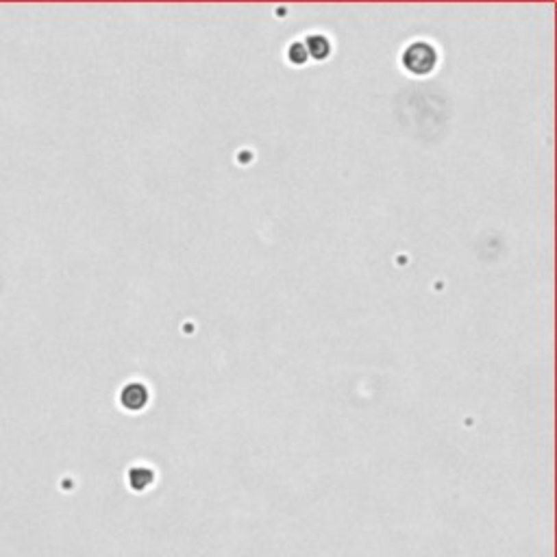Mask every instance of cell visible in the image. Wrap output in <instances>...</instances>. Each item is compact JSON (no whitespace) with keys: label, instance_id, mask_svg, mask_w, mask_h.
I'll list each match as a JSON object with an SVG mask.
<instances>
[{"label":"cell","instance_id":"cell-1","mask_svg":"<svg viewBox=\"0 0 557 557\" xmlns=\"http://www.w3.org/2000/svg\"><path fill=\"white\" fill-rule=\"evenodd\" d=\"M403 68L414 77H427L438 66V51L429 42H412L403 51Z\"/></svg>","mask_w":557,"mask_h":557},{"label":"cell","instance_id":"cell-2","mask_svg":"<svg viewBox=\"0 0 557 557\" xmlns=\"http://www.w3.org/2000/svg\"><path fill=\"white\" fill-rule=\"evenodd\" d=\"M120 401L125 407H129V410H142L148 401V392L142 383H129V386L122 390Z\"/></svg>","mask_w":557,"mask_h":557},{"label":"cell","instance_id":"cell-3","mask_svg":"<svg viewBox=\"0 0 557 557\" xmlns=\"http://www.w3.org/2000/svg\"><path fill=\"white\" fill-rule=\"evenodd\" d=\"M305 44V51L309 57H314L316 61H323L331 55V42L327 40L325 35H309L307 40L303 42Z\"/></svg>","mask_w":557,"mask_h":557},{"label":"cell","instance_id":"cell-4","mask_svg":"<svg viewBox=\"0 0 557 557\" xmlns=\"http://www.w3.org/2000/svg\"><path fill=\"white\" fill-rule=\"evenodd\" d=\"M288 57H290L292 64L303 66L305 61L309 59V55H307V51H305V44H303V42H294V44L288 48Z\"/></svg>","mask_w":557,"mask_h":557}]
</instances>
